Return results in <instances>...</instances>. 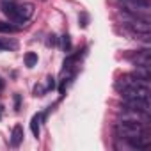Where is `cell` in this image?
Listing matches in <instances>:
<instances>
[{"instance_id":"cell-9","label":"cell","mask_w":151,"mask_h":151,"mask_svg":"<svg viewBox=\"0 0 151 151\" xmlns=\"http://www.w3.org/2000/svg\"><path fill=\"white\" fill-rule=\"evenodd\" d=\"M36 64H37V53L27 52V53H25V66H27V68H34Z\"/></svg>"},{"instance_id":"cell-15","label":"cell","mask_w":151,"mask_h":151,"mask_svg":"<svg viewBox=\"0 0 151 151\" xmlns=\"http://www.w3.org/2000/svg\"><path fill=\"white\" fill-rule=\"evenodd\" d=\"M14 101H16V110H18V109H20V96H18V94L14 96Z\"/></svg>"},{"instance_id":"cell-13","label":"cell","mask_w":151,"mask_h":151,"mask_svg":"<svg viewBox=\"0 0 151 151\" xmlns=\"http://www.w3.org/2000/svg\"><path fill=\"white\" fill-rule=\"evenodd\" d=\"M53 87H55V82H53V78L50 77V78H48V86H46V91H50V89H53Z\"/></svg>"},{"instance_id":"cell-2","label":"cell","mask_w":151,"mask_h":151,"mask_svg":"<svg viewBox=\"0 0 151 151\" xmlns=\"http://www.w3.org/2000/svg\"><path fill=\"white\" fill-rule=\"evenodd\" d=\"M116 133L119 137H135V135H144L149 133L147 132V124L144 123H137V121H130V119H123L121 123H117L116 126Z\"/></svg>"},{"instance_id":"cell-18","label":"cell","mask_w":151,"mask_h":151,"mask_svg":"<svg viewBox=\"0 0 151 151\" xmlns=\"http://www.w3.org/2000/svg\"><path fill=\"white\" fill-rule=\"evenodd\" d=\"M2 112H4V109H2V105H0V117H2Z\"/></svg>"},{"instance_id":"cell-12","label":"cell","mask_w":151,"mask_h":151,"mask_svg":"<svg viewBox=\"0 0 151 151\" xmlns=\"http://www.w3.org/2000/svg\"><path fill=\"white\" fill-rule=\"evenodd\" d=\"M45 91H46V89H43L41 86H36V87H34V94H36V96H43Z\"/></svg>"},{"instance_id":"cell-17","label":"cell","mask_w":151,"mask_h":151,"mask_svg":"<svg viewBox=\"0 0 151 151\" xmlns=\"http://www.w3.org/2000/svg\"><path fill=\"white\" fill-rule=\"evenodd\" d=\"M128 2H146V0H128Z\"/></svg>"},{"instance_id":"cell-6","label":"cell","mask_w":151,"mask_h":151,"mask_svg":"<svg viewBox=\"0 0 151 151\" xmlns=\"http://www.w3.org/2000/svg\"><path fill=\"white\" fill-rule=\"evenodd\" d=\"M22 140H23V128H22V124H16L13 128V133H11V144L14 147H18L22 144Z\"/></svg>"},{"instance_id":"cell-4","label":"cell","mask_w":151,"mask_h":151,"mask_svg":"<svg viewBox=\"0 0 151 151\" xmlns=\"http://www.w3.org/2000/svg\"><path fill=\"white\" fill-rule=\"evenodd\" d=\"M121 94L124 100H128V98H149V86H147V82H139V84H133V86L123 89Z\"/></svg>"},{"instance_id":"cell-7","label":"cell","mask_w":151,"mask_h":151,"mask_svg":"<svg viewBox=\"0 0 151 151\" xmlns=\"http://www.w3.org/2000/svg\"><path fill=\"white\" fill-rule=\"evenodd\" d=\"M41 121H43V114H36L30 119V130H32V133H34L36 139L39 137V132H41Z\"/></svg>"},{"instance_id":"cell-1","label":"cell","mask_w":151,"mask_h":151,"mask_svg":"<svg viewBox=\"0 0 151 151\" xmlns=\"http://www.w3.org/2000/svg\"><path fill=\"white\" fill-rule=\"evenodd\" d=\"M2 11H4V14H6L11 22H14V23H23V22H27L29 18H32V14H34V6H32V4H22V6H18V4H14V2H4V4H2Z\"/></svg>"},{"instance_id":"cell-5","label":"cell","mask_w":151,"mask_h":151,"mask_svg":"<svg viewBox=\"0 0 151 151\" xmlns=\"http://www.w3.org/2000/svg\"><path fill=\"white\" fill-rule=\"evenodd\" d=\"M124 109L140 110V112L149 114V98H128V100H124Z\"/></svg>"},{"instance_id":"cell-14","label":"cell","mask_w":151,"mask_h":151,"mask_svg":"<svg viewBox=\"0 0 151 151\" xmlns=\"http://www.w3.org/2000/svg\"><path fill=\"white\" fill-rule=\"evenodd\" d=\"M48 45H53V46H55V45H57V37H55V36H53V34H52V36H50V39H48Z\"/></svg>"},{"instance_id":"cell-8","label":"cell","mask_w":151,"mask_h":151,"mask_svg":"<svg viewBox=\"0 0 151 151\" xmlns=\"http://www.w3.org/2000/svg\"><path fill=\"white\" fill-rule=\"evenodd\" d=\"M18 43L9 37H0V50H16Z\"/></svg>"},{"instance_id":"cell-3","label":"cell","mask_w":151,"mask_h":151,"mask_svg":"<svg viewBox=\"0 0 151 151\" xmlns=\"http://www.w3.org/2000/svg\"><path fill=\"white\" fill-rule=\"evenodd\" d=\"M124 25H126V29H128L135 37L149 39V34H151V25H149V22L140 20V18H133V16H132V20H128Z\"/></svg>"},{"instance_id":"cell-11","label":"cell","mask_w":151,"mask_h":151,"mask_svg":"<svg viewBox=\"0 0 151 151\" xmlns=\"http://www.w3.org/2000/svg\"><path fill=\"white\" fill-rule=\"evenodd\" d=\"M60 41H62V48H64V52H69V50H71V39H69V36L64 34V36L60 37Z\"/></svg>"},{"instance_id":"cell-16","label":"cell","mask_w":151,"mask_h":151,"mask_svg":"<svg viewBox=\"0 0 151 151\" xmlns=\"http://www.w3.org/2000/svg\"><path fill=\"white\" fill-rule=\"evenodd\" d=\"M4 86H6V84H4V80H2V78H0V91H2V89H4Z\"/></svg>"},{"instance_id":"cell-10","label":"cell","mask_w":151,"mask_h":151,"mask_svg":"<svg viewBox=\"0 0 151 151\" xmlns=\"http://www.w3.org/2000/svg\"><path fill=\"white\" fill-rule=\"evenodd\" d=\"M18 29L11 23H4V22H0V32H16Z\"/></svg>"}]
</instances>
